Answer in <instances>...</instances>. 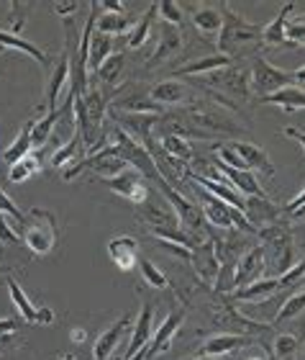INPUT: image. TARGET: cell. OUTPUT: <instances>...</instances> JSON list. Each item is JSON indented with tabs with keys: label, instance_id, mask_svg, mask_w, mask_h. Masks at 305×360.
<instances>
[{
	"label": "cell",
	"instance_id": "cell-18",
	"mask_svg": "<svg viewBox=\"0 0 305 360\" xmlns=\"http://www.w3.org/2000/svg\"><path fill=\"white\" fill-rule=\"evenodd\" d=\"M151 327H154V309H151V304H144L139 316L134 319V330H131V335H128L126 353H123L121 360H131L136 353H142L144 347L149 345L151 335H154Z\"/></svg>",
	"mask_w": 305,
	"mask_h": 360
},
{
	"label": "cell",
	"instance_id": "cell-33",
	"mask_svg": "<svg viewBox=\"0 0 305 360\" xmlns=\"http://www.w3.org/2000/svg\"><path fill=\"white\" fill-rule=\"evenodd\" d=\"M111 111H118V113H159L162 116V105H156L149 96H128V98H121L116 103L111 105Z\"/></svg>",
	"mask_w": 305,
	"mask_h": 360
},
{
	"label": "cell",
	"instance_id": "cell-22",
	"mask_svg": "<svg viewBox=\"0 0 305 360\" xmlns=\"http://www.w3.org/2000/svg\"><path fill=\"white\" fill-rule=\"evenodd\" d=\"M105 250H108V257L116 263V268L121 270H134V265L139 263V242L131 234H118V237L108 240Z\"/></svg>",
	"mask_w": 305,
	"mask_h": 360
},
{
	"label": "cell",
	"instance_id": "cell-46",
	"mask_svg": "<svg viewBox=\"0 0 305 360\" xmlns=\"http://www.w3.org/2000/svg\"><path fill=\"white\" fill-rule=\"evenodd\" d=\"M0 214H3V217H13L18 224H23V217H26V211L18 209L13 203V198H11L3 188H0Z\"/></svg>",
	"mask_w": 305,
	"mask_h": 360
},
{
	"label": "cell",
	"instance_id": "cell-41",
	"mask_svg": "<svg viewBox=\"0 0 305 360\" xmlns=\"http://www.w3.org/2000/svg\"><path fill=\"white\" fill-rule=\"evenodd\" d=\"M139 270H142V276H144V281H147V283L151 285V288H159V291H162V288H170V278L164 276V270H159L156 268L154 263H151V260H139Z\"/></svg>",
	"mask_w": 305,
	"mask_h": 360
},
{
	"label": "cell",
	"instance_id": "cell-19",
	"mask_svg": "<svg viewBox=\"0 0 305 360\" xmlns=\"http://www.w3.org/2000/svg\"><path fill=\"white\" fill-rule=\"evenodd\" d=\"M190 265L198 273V278H203L205 283H216L218 273H221V257H218L216 240L203 242L201 248L193 250V257H190Z\"/></svg>",
	"mask_w": 305,
	"mask_h": 360
},
{
	"label": "cell",
	"instance_id": "cell-3",
	"mask_svg": "<svg viewBox=\"0 0 305 360\" xmlns=\"http://www.w3.org/2000/svg\"><path fill=\"white\" fill-rule=\"evenodd\" d=\"M156 188H159V193H162L164 201L172 206V211H175V217H177L179 226H182L187 234H193L198 242H208L210 234L205 232V217H203L201 206H195L193 201H187L185 195L179 193L172 183H167V180L156 183Z\"/></svg>",
	"mask_w": 305,
	"mask_h": 360
},
{
	"label": "cell",
	"instance_id": "cell-26",
	"mask_svg": "<svg viewBox=\"0 0 305 360\" xmlns=\"http://www.w3.org/2000/svg\"><path fill=\"white\" fill-rule=\"evenodd\" d=\"M233 62L238 60H231V57H226V54L216 52V54H208V57H198V60L193 62H185L182 68L177 70V75H210V72H216V70H224L229 68V65H233Z\"/></svg>",
	"mask_w": 305,
	"mask_h": 360
},
{
	"label": "cell",
	"instance_id": "cell-15",
	"mask_svg": "<svg viewBox=\"0 0 305 360\" xmlns=\"http://www.w3.org/2000/svg\"><path fill=\"white\" fill-rule=\"evenodd\" d=\"M210 165L216 167L218 173L224 175L226 183H231V186L236 188L241 195H249V198H267L264 188H262V183L257 180V175H254V173H249V170H236V167L224 165V162H221L216 155L210 158Z\"/></svg>",
	"mask_w": 305,
	"mask_h": 360
},
{
	"label": "cell",
	"instance_id": "cell-25",
	"mask_svg": "<svg viewBox=\"0 0 305 360\" xmlns=\"http://www.w3.org/2000/svg\"><path fill=\"white\" fill-rule=\"evenodd\" d=\"M182 49V37H179L177 26H167L164 23V31L162 37H159V44L156 49L149 54V60H147V68H156V65H162L164 60H170L172 54H177Z\"/></svg>",
	"mask_w": 305,
	"mask_h": 360
},
{
	"label": "cell",
	"instance_id": "cell-21",
	"mask_svg": "<svg viewBox=\"0 0 305 360\" xmlns=\"http://www.w3.org/2000/svg\"><path fill=\"white\" fill-rule=\"evenodd\" d=\"M277 291H283V283L280 278L264 276L254 283L244 285V288H236L231 293V301H238V304H262V301H269Z\"/></svg>",
	"mask_w": 305,
	"mask_h": 360
},
{
	"label": "cell",
	"instance_id": "cell-17",
	"mask_svg": "<svg viewBox=\"0 0 305 360\" xmlns=\"http://www.w3.org/2000/svg\"><path fill=\"white\" fill-rule=\"evenodd\" d=\"M249 335H238V332H218V335H210L205 338L201 347H198V358H224V355L233 353L238 347L249 345Z\"/></svg>",
	"mask_w": 305,
	"mask_h": 360
},
{
	"label": "cell",
	"instance_id": "cell-52",
	"mask_svg": "<svg viewBox=\"0 0 305 360\" xmlns=\"http://www.w3.org/2000/svg\"><path fill=\"white\" fill-rule=\"evenodd\" d=\"M100 8H108L105 13H123L126 11V6L123 3H118V0H103V3H97Z\"/></svg>",
	"mask_w": 305,
	"mask_h": 360
},
{
	"label": "cell",
	"instance_id": "cell-53",
	"mask_svg": "<svg viewBox=\"0 0 305 360\" xmlns=\"http://www.w3.org/2000/svg\"><path fill=\"white\" fill-rule=\"evenodd\" d=\"M69 338H72V342H85V338H88V332L82 330V327H72V332H69Z\"/></svg>",
	"mask_w": 305,
	"mask_h": 360
},
{
	"label": "cell",
	"instance_id": "cell-39",
	"mask_svg": "<svg viewBox=\"0 0 305 360\" xmlns=\"http://www.w3.org/2000/svg\"><path fill=\"white\" fill-rule=\"evenodd\" d=\"M123 65H126V62H123V54H111V57L95 70V77L103 85L116 88V85L121 83V77H123Z\"/></svg>",
	"mask_w": 305,
	"mask_h": 360
},
{
	"label": "cell",
	"instance_id": "cell-20",
	"mask_svg": "<svg viewBox=\"0 0 305 360\" xmlns=\"http://www.w3.org/2000/svg\"><path fill=\"white\" fill-rule=\"evenodd\" d=\"M69 80H72V72H69V57L62 52V57L54 62L52 72H49V80H46V113H52L60 108V98L62 90H69Z\"/></svg>",
	"mask_w": 305,
	"mask_h": 360
},
{
	"label": "cell",
	"instance_id": "cell-9",
	"mask_svg": "<svg viewBox=\"0 0 305 360\" xmlns=\"http://www.w3.org/2000/svg\"><path fill=\"white\" fill-rule=\"evenodd\" d=\"M205 85L208 88H216L221 90V93H226V101L231 103V98H249V68L246 65H241V62H233V65H229V68L224 70H216V72H210V75H205Z\"/></svg>",
	"mask_w": 305,
	"mask_h": 360
},
{
	"label": "cell",
	"instance_id": "cell-5",
	"mask_svg": "<svg viewBox=\"0 0 305 360\" xmlns=\"http://www.w3.org/2000/svg\"><path fill=\"white\" fill-rule=\"evenodd\" d=\"M126 170H128V165L118 158L116 147H113V144H105L103 150L93 152V155H88V158H82L77 165L67 167L62 178L75 180L77 175H82V173H93V175H100L103 180H108V178H116V175H121V173H126Z\"/></svg>",
	"mask_w": 305,
	"mask_h": 360
},
{
	"label": "cell",
	"instance_id": "cell-27",
	"mask_svg": "<svg viewBox=\"0 0 305 360\" xmlns=\"http://www.w3.org/2000/svg\"><path fill=\"white\" fill-rule=\"evenodd\" d=\"M0 46H3V49H15V52L29 54L31 60L39 62L41 68H49V65H52V57H49L44 49H39L34 41H29V39H23V37H15L11 31H0Z\"/></svg>",
	"mask_w": 305,
	"mask_h": 360
},
{
	"label": "cell",
	"instance_id": "cell-32",
	"mask_svg": "<svg viewBox=\"0 0 305 360\" xmlns=\"http://www.w3.org/2000/svg\"><path fill=\"white\" fill-rule=\"evenodd\" d=\"M113 54V39L100 34V31H93V39H90V52H88V70L95 72L100 65H103L108 57Z\"/></svg>",
	"mask_w": 305,
	"mask_h": 360
},
{
	"label": "cell",
	"instance_id": "cell-58",
	"mask_svg": "<svg viewBox=\"0 0 305 360\" xmlns=\"http://www.w3.org/2000/svg\"><path fill=\"white\" fill-rule=\"evenodd\" d=\"M3 52H6V49H3V46H0V57H3Z\"/></svg>",
	"mask_w": 305,
	"mask_h": 360
},
{
	"label": "cell",
	"instance_id": "cell-12",
	"mask_svg": "<svg viewBox=\"0 0 305 360\" xmlns=\"http://www.w3.org/2000/svg\"><path fill=\"white\" fill-rule=\"evenodd\" d=\"M105 186L111 188L116 195H121V198H126V201L136 203V206H144V203L151 198L149 183L136 173V170H126V173L116 175V178H108V180H105Z\"/></svg>",
	"mask_w": 305,
	"mask_h": 360
},
{
	"label": "cell",
	"instance_id": "cell-23",
	"mask_svg": "<svg viewBox=\"0 0 305 360\" xmlns=\"http://www.w3.org/2000/svg\"><path fill=\"white\" fill-rule=\"evenodd\" d=\"M280 206L269 201V198H246V209H244V217L246 221L259 232L264 226H272L280 221Z\"/></svg>",
	"mask_w": 305,
	"mask_h": 360
},
{
	"label": "cell",
	"instance_id": "cell-54",
	"mask_svg": "<svg viewBox=\"0 0 305 360\" xmlns=\"http://www.w3.org/2000/svg\"><path fill=\"white\" fill-rule=\"evenodd\" d=\"M292 75H295V85H305V65H303V68L295 70Z\"/></svg>",
	"mask_w": 305,
	"mask_h": 360
},
{
	"label": "cell",
	"instance_id": "cell-36",
	"mask_svg": "<svg viewBox=\"0 0 305 360\" xmlns=\"http://www.w3.org/2000/svg\"><path fill=\"white\" fill-rule=\"evenodd\" d=\"M41 173V160H39V155H26V158H21L18 162H13V165L8 167V180L11 183H23V180L34 178V175Z\"/></svg>",
	"mask_w": 305,
	"mask_h": 360
},
{
	"label": "cell",
	"instance_id": "cell-55",
	"mask_svg": "<svg viewBox=\"0 0 305 360\" xmlns=\"http://www.w3.org/2000/svg\"><path fill=\"white\" fill-rule=\"evenodd\" d=\"M57 360H77L75 355H62V358H57Z\"/></svg>",
	"mask_w": 305,
	"mask_h": 360
},
{
	"label": "cell",
	"instance_id": "cell-30",
	"mask_svg": "<svg viewBox=\"0 0 305 360\" xmlns=\"http://www.w3.org/2000/svg\"><path fill=\"white\" fill-rule=\"evenodd\" d=\"M290 11H295V3H283L280 13L275 15V21H269L267 26H262V44L285 46V23H287Z\"/></svg>",
	"mask_w": 305,
	"mask_h": 360
},
{
	"label": "cell",
	"instance_id": "cell-16",
	"mask_svg": "<svg viewBox=\"0 0 305 360\" xmlns=\"http://www.w3.org/2000/svg\"><path fill=\"white\" fill-rule=\"evenodd\" d=\"M182 319H185V314L182 311H170L167 314V319H164L159 327H156V332L151 335L149 345L144 347V358L147 360H154L156 355H162L170 350L172 340H175V335L179 332V327H182Z\"/></svg>",
	"mask_w": 305,
	"mask_h": 360
},
{
	"label": "cell",
	"instance_id": "cell-6",
	"mask_svg": "<svg viewBox=\"0 0 305 360\" xmlns=\"http://www.w3.org/2000/svg\"><path fill=\"white\" fill-rule=\"evenodd\" d=\"M257 237L264 240V255L272 257V278L283 276L285 270L292 268V234L290 229H285L280 221L272 226H264L257 232Z\"/></svg>",
	"mask_w": 305,
	"mask_h": 360
},
{
	"label": "cell",
	"instance_id": "cell-51",
	"mask_svg": "<svg viewBox=\"0 0 305 360\" xmlns=\"http://www.w3.org/2000/svg\"><path fill=\"white\" fill-rule=\"evenodd\" d=\"M154 242H159V245H162L164 250H170L172 255L185 257V260H190V257H193V250L182 248V245H175V242H164V240H154Z\"/></svg>",
	"mask_w": 305,
	"mask_h": 360
},
{
	"label": "cell",
	"instance_id": "cell-1",
	"mask_svg": "<svg viewBox=\"0 0 305 360\" xmlns=\"http://www.w3.org/2000/svg\"><path fill=\"white\" fill-rule=\"evenodd\" d=\"M221 13H224V29L218 34V49H221V54H226L231 60H241L246 49L262 44V26L244 21L238 13H233V8L229 3L221 6Z\"/></svg>",
	"mask_w": 305,
	"mask_h": 360
},
{
	"label": "cell",
	"instance_id": "cell-44",
	"mask_svg": "<svg viewBox=\"0 0 305 360\" xmlns=\"http://www.w3.org/2000/svg\"><path fill=\"white\" fill-rule=\"evenodd\" d=\"M156 13L162 15L167 26H179L182 23V11H179V3H175V0H159Z\"/></svg>",
	"mask_w": 305,
	"mask_h": 360
},
{
	"label": "cell",
	"instance_id": "cell-45",
	"mask_svg": "<svg viewBox=\"0 0 305 360\" xmlns=\"http://www.w3.org/2000/svg\"><path fill=\"white\" fill-rule=\"evenodd\" d=\"M11 21H13V26H11V34H15V37H21V29L23 23H26V18H29V3H18V0H13L11 3Z\"/></svg>",
	"mask_w": 305,
	"mask_h": 360
},
{
	"label": "cell",
	"instance_id": "cell-31",
	"mask_svg": "<svg viewBox=\"0 0 305 360\" xmlns=\"http://www.w3.org/2000/svg\"><path fill=\"white\" fill-rule=\"evenodd\" d=\"M57 121H60V108L52 113L39 116V119H31V147H34V150H41V147L52 139L54 129H57Z\"/></svg>",
	"mask_w": 305,
	"mask_h": 360
},
{
	"label": "cell",
	"instance_id": "cell-29",
	"mask_svg": "<svg viewBox=\"0 0 305 360\" xmlns=\"http://www.w3.org/2000/svg\"><path fill=\"white\" fill-rule=\"evenodd\" d=\"M193 26L201 34H205V37H213V34H221V29H224V13L218 11V8L213 6H201L193 11Z\"/></svg>",
	"mask_w": 305,
	"mask_h": 360
},
{
	"label": "cell",
	"instance_id": "cell-13",
	"mask_svg": "<svg viewBox=\"0 0 305 360\" xmlns=\"http://www.w3.org/2000/svg\"><path fill=\"white\" fill-rule=\"evenodd\" d=\"M8 296L13 301V307L18 309V314H21L23 322L29 324H54L57 314H54L49 307H34L31 299L26 296V291L21 288V283L15 281V278H8Z\"/></svg>",
	"mask_w": 305,
	"mask_h": 360
},
{
	"label": "cell",
	"instance_id": "cell-11",
	"mask_svg": "<svg viewBox=\"0 0 305 360\" xmlns=\"http://www.w3.org/2000/svg\"><path fill=\"white\" fill-rule=\"evenodd\" d=\"M264 270H267V255H264V248H262V245H254L252 250H246L244 255L236 260L231 288H244V285L259 281V278H264Z\"/></svg>",
	"mask_w": 305,
	"mask_h": 360
},
{
	"label": "cell",
	"instance_id": "cell-10",
	"mask_svg": "<svg viewBox=\"0 0 305 360\" xmlns=\"http://www.w3.org/2000/svg\"><path fill=\"white\" fill-rule=\"evenodd\" d=\"M131 330H134V319H131V314L118 316L108 330H103L100 335H97L95 345H93V358L95 360H111L113 353L123 345V340H128Z\"/></svg>",
	"mask_w": 305,
	"mask_h": 360
},
{
	"label": "cell",
	"instance_id": "cell-7",
	"mask_svg": "<svg viewBox=\"0 0 305 360\" xmlns=\"http://www.w3.org/2000/svg\"><path fill=\"white\" fill-rule=\"evenodd\" d=\"M290 85H295V75L275 68L264 57H254L252 65H249V90L257 93V96L267 98L272 93H277V90L290 88Z\"/></svg>",
	"mask_w": 305,
	"mask_h": 360
},
{
	"label": "cell",
	"instance_id": "cell-35",
	"mask_svg": "<svg viewBox=\"0 0 305 360\" xmlns=\"http://www.w3.org/2000/svg\"><path fill=\"white\" fill-rule=\"evenodd\" d=\"M154 15H156V3H151L149 11L142 15V21L136 23V26H131V31H128V37H126L128 49H142V46L147 44V39H149V34H151V26H154Z\"/></svg>",
	"mask_w": 305,
	"mask_h": 360
},
{
	"label": "cell",
	"instance_id": "cell-48",
	"mask_svg": "<svg viewBox=\"0 0 305 360\" xmlns=\"http://www.w3.org/2000/svg\"><path fill=\"white\" fill-rule=\"evenodd\" d=\"M303 273H305V257L300 260V263L292 265V268H287V270L283 273V276H277V278H280V283H283V288H287V285L295 283L298 278H303Z\"/></svg>",
	"mask_w": 305,
	"mask_h": 360
},
{
	"label": "cell",
	"instance_id": "cell-47",
	"mask_svg": "<svg viewBox=\"0 0 305 360\" xmlns=\"http://www.w3.org/2000/svg\"><path fill=\"white\" fill-rule=\"evenodd\" d=\"M0 245H21V237L15 234V229L8 224V219L0 214Z\"/></svg>",
	"mask_w": 305,
	"mask_h": 360
},
{
	"label": "cell",
	"instance_id": "cell-24",
	"mask_svg": "<svg viewBox=\"0 0 305 360\" xmlns=\"http://www.w3.org/2000/svg\"><path fill=\"white\" fill-rule=\"evenodd\" d=\"M187 96H190V88H187L182 80H177V77H175V80H162V83H156L154 88L149 90V98L156 105H162V108L185 103Z\"/></svg>",
	"mask_w": 305,
	"mask_h": 360
},
{
	"label": "cell",
	"instance_id": "cell-34",
	"mask_svg": "<svg viewBox=\"0 0 305 360\" xmlns=\"http://www.w3.org/2000/svg\"><path fill=\"white\" fill-rule=\"evenodd\" d=\"M85 158V150H82V139H80V131H75V134L69 136L67 142L62 144L60 150L54 152L52 155V167H65V165H69V162H80V160Z\"/></svg>",
	"mask_w": 305,
	"mask_h": 360
},
{
	"label": "cell",
	"instance_id": "cell-14",
	"mask_svg": "<svg viewBox=\"0 0 305 360\" xmlns=\"http://www.w3.org/2000/svg\"><path fill=\"white\" fill-rule=\"evenodd\" d=\"M226 144H229L231 150H233V155L241 160L244 170L275 178V165H272L269 155L262 150V147H257V144H252V142H233V139H226Z\"/></svg>",
	"mask_w": 305,
	"mask_h": 360
},
{
	"label": "cell",
	"instance_id": "cell-50",
	"mask_svg": "<svg viewBox=\"0 0 305 360\" xmlns=\"http://www.w3.org/2000/svg\"><path fill=\"white\" fill-rule=\"evenodd\" d=\"M18 327H21V319H18V316H3V319H0V338L15 335Z\"/></svg>",
	"mask_w": 305,
	"mask_h": 360
},
{
	"label": "cell",
	"instance_id": "cell-59",
	"mask_svg": "<svg viewBox=\"0 0 305 360\" xmlns=\"http://www.w3.org/2000/svg\"><path fill=\"white\" fill-rule=\"evenodd\" d=\"M0 273H6V268H3V265H0Z\"/></svg>",
	"mask_w": 305,
	"mask_h": 360
},
{
	"label": "cell",
	"instance_id": "cell-49",
	"mask_svg": "<svg viewBox=\"0 0 305 360\" xmlns=\"http://www.w3.org/2000/svg\"><path fill=\"white\" fill-rule=\"evenodd\" d=\"M77 8H80V3H77V0H69V3H52V11L60 15L62 21H65V18H75Z\"/></svg>",
	"mask_w": 305,
	"mask_h": 360
},
{
	"label": "cell",
	"instance_id": "cell-4",
	"mask_svg": "<svg viewBox=\"0 0 305 360\" xmlns=\"http://www.w3.org/2000/svg\"><path fill=\"white\" fill-rule=\"evenodd\" d=\"M113 147H116V152H118V158L126 162L131 170H136L139 175H144V180H151V183H162V173H159V167H156L154 158L149 155V150L144 147V144H139L136 139H131V136L126 134V131H121L118 127L113 129Z\"/></svg>",
	"mask_w": 305,
	"mask_h": 360
},
{
	"label": "cell",
	"instance_id": "cell-56",
	"mask_svg": "<svg viewBox=\"0 0 305 360\" xmlns=\"http://www.w3.org/2000/svg\"><path fill=\"white\" fill-rule=\"evenodd\" d=\"M193 360H221V358H198V355H195Z\"/></svg>",
	"mask_w": 305,
	"mask_h": 360
},
{
	"label": "cell",
	"instance_id": "cell-57",
	"mask_svg": "<svg viewBox=\"0 0 305 360\" xmlns=\"http://www.w3.org/2000/svg\"><path fill=\"white\" fill-rule=\"evenodd\" d=\"M244 360H264V358H244Z\"/></svg>",
	"mask_w": 305,
	"mask_h": 360
},
{
	"label": "cell",
	"instance_id": "cell-2",
	"mask_svg": "<svg viewBox=\"0 0 305 360\" xmlns=\"http://www.w3.org/2000/svg\"><path fill=\"white\" fill-rule=\"evenodd\" d=\"M21 229H23L21 242L29 248L31 255L44 257L57 245V217H54V211L49 209L26 211Z\"/></svg>",
	"mask_w": 305,
	"mask_h": 360
},
{
	"label": "cell",
	"instance_id": "cell-28",
	"mask_svg": "<svg viewBox=\"0 0 305 360\" xmlns=\"http://www.w3.org/2000/svg\"><path fill=\"white\" fill-rule=\"evenodd\" d=\"M264 103L269 105H277V108H283L285 113H295V111H303L305 108V90L298 88V85H290V88H283L272 93V96L262 98Z\"/></svg>",
	"mask_w": 305,
	"mask_h": 360
},
{
	"label": "cell",
	"instance_id": "cell-38",
	"mask_svg": "<svg viewBox=\"0 0 305 360\" xmlns=\"http://www.w3.org/2000/svg\"><path fill=\"white\" fill-rule=\"evenodd\" d=\"M31 121L26 124V127L18 131V136H15L13 142L8 144L6 152H3V160H6L8 165H13V162H18L21 158H26V155H31Z\"/></svg>",
	"mask_w": 305,
	"mask_h": 360
},
{
	"label": "cell",
	"instance_id": "cell-42",
	"mask_svg": "<svg viewBox=\"0 0 305 360\" xmlns=\"http://www.w3.org/2000/svg\"><path fill=\"white\" fill-rule=\"evenodd\" d=\"M285 46L305 49V18H295V21L285 23Z\"/></svg>",
	"mask_w": 305,
	"mask_h": 360
},
{
	"label": "cell",
	"instance_id": "cell-40",
	"mask_svg": "<svg viewBox=\"0 0 305 360\" xmlns=\"http://www.w3.org/2000/svg\"><path fill=\"white\" fill-rule=\"evenodd\" d=\"M95 31L113 39L116 34H128L131 31V21H128L126 13H103L95 21Z\"/></svg>",
	"mask_w": 305,
	"mask_h": 360
},
{
	"label": "cell",
	"instance_id": "cell-37",
	"mask_svg": "<svg viewBox=\"0 0 305 360\" xmlns=\"http://www.w3.org/2000/svg\"><path fill=\"white\" fill-rule=\"evenodd\" d=\"M303 311H305V285H300L298 291H292L290 296L283 301V307H280V311L275 314L272 324L290 322V319H295V316L303 314Z\"/></svg>",
	"mask_w": 305,
	"mask_h": 360
},
{
	"label": "cell",
	"instance_id": "cell-8",
	"mask_svg": "<svg viewBox=\"0 0 305 360\" xmlns=\"http://www.w3.org/2000/svg\"><path fill=\"white\" fill-rule=\"evenodd\" d=\"M111 111V108H108ZM111 119L116 121V127L121 131H126L131 139H136L139 144H144L149 155L154 158L156 152H159V142L154 139V131L151 129L159 124V113H118V111H111Z\"/></svg>",
	"mask_w": 305,
	"mask_h": 360
},
{
	"label": "cell",
	"instance_id": "cell-43",
	"mask_svg": "<svg viewBox=\"0 0 305 360\" xmlns=\"http://www.w3.org/2000/svg\"><path fill=\"white\" fill-rule=\"evenodd\" d=\"M298 353V338L295 335H277L275 345H272V355L277 360H287Z\"/></svg>",
	"mask_w": 305,
	"mask_h": 360
}]
</instances>
